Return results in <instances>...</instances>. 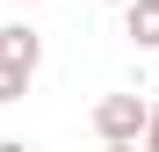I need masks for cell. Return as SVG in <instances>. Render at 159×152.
<instances>
[{"label": "cell", "instance_id": "1", "mask_svg": "<svg viewBox=\"0 0 159 152\" xmlns=\"http://www.w3.org/2000/svg\"><path fill=\"white\" fill-rule=\"evenodd\" d=\"M145 109H152L145 94H101L94 101V138L101 145H138L145 138Z\"/></svg>", "mask_w": 159, "mask_h": 152}, {"label": "cell", "instance_id": "2", "mask_svg": "<svg viewBox=\"0 0 159 152\" xmlns=\"http://www.w3.org/2000/svg\"><path fill=\"white\" fill-rule=\"evenodd\" d=\"M0 58L22 65V72H36V65H43V36L29 29V22H0Z\"/></svg>", "mask_w": 159, "mask_h": 152}, {"label": "cell", "instance_id": "3", "mask_svg": "<svg viewBox=\"0 0 159 152\" xmlns=\"http://www.w3.org/2000/svg\"><path fill=\"white\" fill-rule=\"evenodd\" d=\"M123 36L138 51H159V0H130L123 7Z\"/></svg>", "mask_w": 159, "mask_h": 152}, {"label": "cell", "instance_id": "4", "mask_svg": "<svg viewBox=\"0 0 159 152\" xmlns=\"http://www.w3.org/2000/svg\"><path fill=\"white\" fill-rule=\"evenodd\" d=\"M29 80H36V72H22V65H7V58H0V109L29 94Z\"/></svg>", "mask_w": 159, "mask_h": 152}, {"label": "cell", "instance_id": "5", "mask_svg": "<svg viewBox=\"0 0 159 152\" xmlns=\"http://www.w3.org/2000/svg\"><path fill=\"white\" fill-rule=\"evenodd\" d=\"M138 152H159V101L145 109V138H138Z\"/></svg>", "mask_w": 159, "mask_h": 152}, {"label": "cell", "instance_id": "6", "mask_svg": "<svg viewBox=\"0 0 159 152\" xmlns=\"http://www.w3.org/2000/svg\"><path fill=\"white\" fill-rule=\"evenodd\" d=\"M0 152H36V145L29 138H0Z\"/></svg>", "mask_w": 159, "mask_h": 152}, {"label": "cell", "instance_id": "7", "mask_svg": "<svg viewBox=\"0 0 159 152\" xmlns=\"http://www.w3.org/2000/svg\"><path fill=\"white\" fill-rule=\"evenodd\" d=\"M101 152H138V145H101Z\"/></svg>", "mask_w": 159, "mask_h": 152}, {"label": "cell", "instance_id": "8", "mask_svg": "<svg viewBox=\"0 0 159 152\" xmlns=\"http://www.w3.org/2000/svg\"><path fill=\"white\" fill-rule=\"evenodd\" d=\"M101 7H130V0H101Z\"/></svg>", "mask_w": 159, "mask_h": 152}, {"label": "cell", "instance_id": "9", "mask_svg": "<svg viewBox=\"0 0 159 152\" xmlns=\"http://www.w3.org/2000/svg\"><path fill=\"white\" fill-rule=\"evenodd\" d=\"M15 7H43V0H15Z\"/></svg>", "mask_w": 159, "mask_h": 152}]
</instances>
